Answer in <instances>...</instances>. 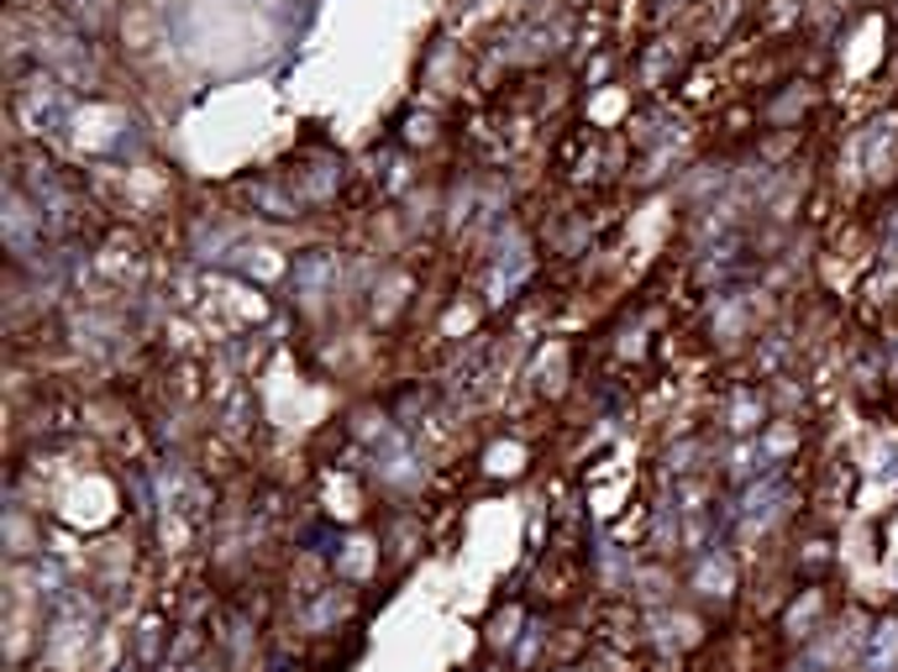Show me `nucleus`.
Masks as SVG:
<instances>
[{"instance_id": "obj_1", "label": "nucleus", "mask_w": 898, "mask_h": 672, "mask_svg": "<svg viewBox=\"0 0 898 672\" xmlns=\"http://www.w3.org/2000/svg\"><path fill=\"white\" fill-rule=\"evenodd\" d=\"M894 662H898V620H888L862 646V672H894Z\"/></svg>"}, {"instance_id": "obj_2", "label": "nucleus", "mask_w": 898, "mask_h": 672, "mask_svg": "<svg viewBox=\"0 0 898 672\" xmlns=\"http://www.w3.org/2000/svg\"><path fill=\"white\" fill-rule=\"evenodd\" d=\"M331 268H336V264H331L327 253H310V258H299V264H295V284L305 290V300H316V294L327 290Z\"/></svg>"}, {"instance_id": "obj_3", "label": "nucleus", "mask_w": 898, "mask_h": 672, "mask_svg": "<svg viewBox=\"0 0 898 672\" xmlns=\"http://www.w3.org/2000/svg\"><path fill=\"white\" fill-rule=\"evenodd\" d=\"M778 499H783V484H778V478H767L762 489H751V494H747V504H741V521H747V526H751V521H773V515H778Z\"/></svg>"}, {"instance_id": "obj_4", "label": "nucleus", "mask_w": 898, "mask_h": 672, "mask_svg": "<svg viewBox=\"0 0 898 672\" xmlns=\"http://www.w3.org/2000/svg\"><path fill=\"white\" fill-rule=\"evenodd\" d=\"M699 588L704 594H730V567L725 562H704L699 567Z\"/></svg>"}, {"instance_id": "obj_5", "label": "nucleus", "mask_w": 898, "mask_h": 672, "mask_svg": "<svg viewBox=\"0 0 898 672\" xmlns=\"http://www.w3.org/2000/svg\"><path fill=\"white\" fill-rule=\"evenodd\" d=\"M11 242L27 247V205L22 200H11Z\"/></svg>"}, {"instance_id": "obj_6", "label": "nucleus", "mask_w": 898, "mask_h": 672, "mask_svg": "<svg viewBox=\"0 0 898 672\" xmlns=\"http://www.w3.org/2000/svg\"><path fill=\"white\" fill-rule=\"evenodd\" d=\"M756 415L762 410L751 405V394H736V426H756Z\"/></svg>"}]
</instances>
